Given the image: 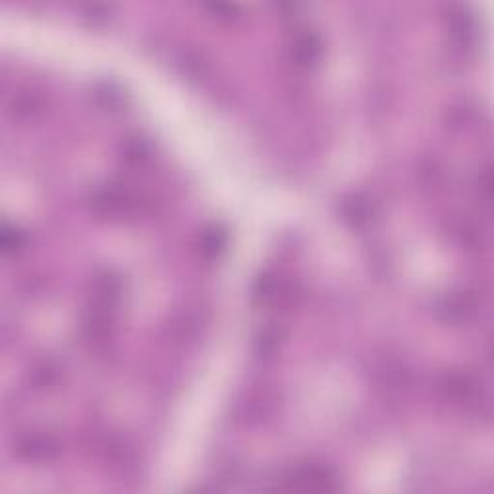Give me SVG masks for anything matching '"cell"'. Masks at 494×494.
<instances>
[{"mask_svg": "<svg viewBox=\"0 0 494 494\" xmlns=\"http://www.w3.org/2000/svg\"><path fill=\"white\" fill-rule=\"evenodd\" d=\"M20 450L25 452V458L33 459V462H41V459H52L56 456V446L51 444L44 438H33V440H25L20 446Z\"/></svg>", "mask_w": 494, "mask_h": 494, "instance_id": "6da1fadb", "label": "cell"}]
</instances>
